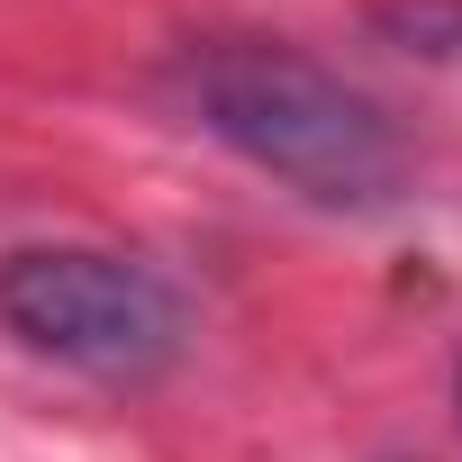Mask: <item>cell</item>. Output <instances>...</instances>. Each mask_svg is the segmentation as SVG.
<instances>
[{"instance_id":"2","label":"cell","mask_w":462,"mask_h":462,"mask_svg":"<svg viewBox=\"0 0 462 462\" xmlns=\"http://www.w3.org/2000/svg\"><path fill=\"white\" fill-rule=\"evenodd\" d=\"M0 327L28 354L91 381H163L190 354V300L118 245H19L0 254Z\"/></svg>"},{"instance_id":"1","label":"cell","mask_w":462,"mask_h":462,"mask_svg":"<svg viewBox=\"0 0 462 462\" xmlns=\"http://www.w3.org/2000/svg\"><path fill=\"white\" fill-rule=\"evenodd\" d=\"M190 109L217 145L318 208H381L408 181V136L390 109L282 37H208L190 55Z\"/></svg>"}]
</instances>
